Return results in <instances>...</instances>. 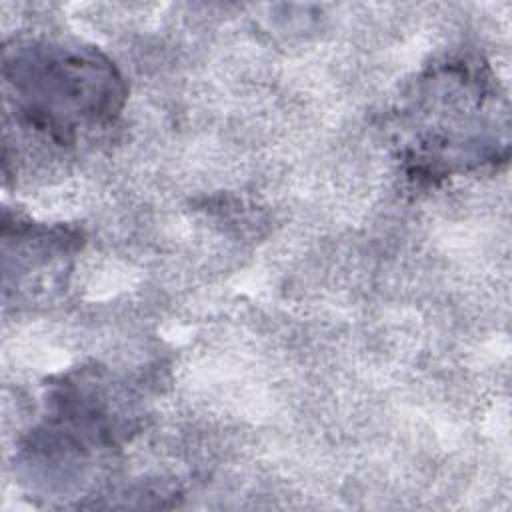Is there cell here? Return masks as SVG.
Instances as JSON below:
<instances>
[{
  "label": "cell",
  "instance_id": "1",
  "mask_svg": "<svg viewBox=\"0 0 512 512\" xmlns=\"http://www.w3.org/2000/svg\"><path fill=\"white\" fill-rule=\"evenodd\" d=\"M392 120L402 170L420 184L508 160V100L478 54L456 52L428 64L398 100Z\"/></svg>",
  "mask_w": 512,
  "mask_h": 512
},
{
  "label": "cell",
  "instance_id": "2",
  "mask_svg": "<svg viewBox=\"0 0 512 512\" xmlns=\"http://www.w3.org/2000/svg\"><path fill=\"white\" fill-rule=\"evenodd\" d=\"M6 110L16 126L54 148L72 150L110 130L128 88L98 48L70 40H12L2 58Z\"/></svg>",
  "mask_w": 512,
  "mask_h": 512
}]
</instances>
